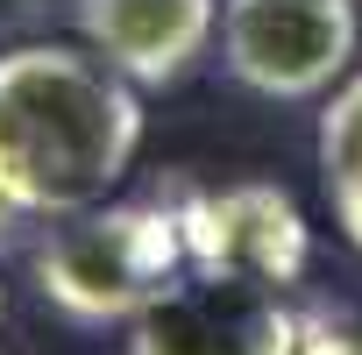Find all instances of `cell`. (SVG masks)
Returning a JSON list of instances; mask_svg holds the SVG:
<instances>
[{
  "label": "cell",
  "instance_id": "9",
  "mask_svg": "<svg viewBox=\"0 0 362 355\" xmlns=\"http://www.w3.org/2000/svg\"><path fill=\"white\" fill-rule=\"evenodd\" d=\"M22 214H29V206H22V199H15L8 185H0V249L15 242V228H22Z\"/></svg>",
  "mask_w": 362,
  "mask_h": 355
},
{
  "label": "cell",
  "instance_id": "6",
  "mask_svg": "<svg viewBox=\"0 0 362 355\" xmlns=\"http://www.w3.org/2000/svg\"><path fill=\"white\" fill-rule=\"evenodd\" d=\"M221 22V0H78V36L135 86H177Z\"/></svg>",
  "mask_w": 362,
  "mask_h": 355
},
{
  "label": "cell",
  "instance_id": "10",
  "mask_svg": "<svg viewBox=\"0 0 362 355\" xmlns=\"http://www.w3.org/2000/svg\"><path fill=\"white\" fill-rule=\"evenodd\" d=\"M36 8V0H0V15H29Z\"/></svg>",
  "mask_w": 362,
  "mask_h": 355
},
{
  "label": "cell",
  "instance_id": "3",
  "mask_svg": "<svg viewBox=\"0 0 362 355\" xmlns=\"http://www.w3.org/2000/svg\"><path fill=\"white\" fill-rule=\"evenodd\" d=\"M305 327L277 284L192 270L128 320V355H298Z\"/></svg>",
  "mask_w": 362,
  "mask_h": 355
},
{
  "label": "cell",
  "instance_id": "8",
  "mask_svg": "<svg viewBox=\"0 0 362 355\" xmlns=\"http://www.w3.org/2000/svg\"><path fill=\"white\" fill-rule=\"evenodd\" d=\"M298 355H362V334H334V327H320V334L298 341Z\"/></svg>",
  "mask_w": 362,
  "mask_h": 355
},
{
  "label": "cell",
  "instance_id": "5",
  "mask_svg": "<svg viewBox=\"0 0 362 355\" xmlns=\"http://www.w3.org/2000/svg\"><path fill=\"white\" fill-rule=\"evenodd\" d=\"M185 263L291 291L313 263V228H305L298 199L284 185H263V178L221 185V192H192L185 199Z\"/></svg>",
  "mask_w": 362,
  "mask_h": 355
},
{
  "label": "cell",
  "instance_id": "7",
  "mask_svg": "<svg viewBox=\"0 0 362 355\" xmlns=\"http://www.w3.org/2000/svg\"><path fill=\"white\" fill-rule=\"evenodd\" d=\"M320 178H327L341 235L362 249V78H348L320 114Z\"/></svg>",
  "mask_w": 362,
  "mask_h": 355
},
{
  "label": "cell",
  "instance_id": "2",
  "mask_svg": "<svg viewBox=\"0 0 362 355\" xmlns=\"http://www.w3.org/2000/svg\"><path fill=\"white\" fill-rule=\"evenodd\" d=\"M177 277H185V206L100 199L57 214V228L36 242V291L86 327L135 320Z\"/></svg>",
  "mask_w": 362,
  "mask_h": 355
},
{
  "label": "cell",
  "instance_id": "4",
  "mask_svg": "<svg viewBox=\"0 0 362 355\" xmlns=\"http://www.w3.org/2000/svg\"><path fill=\"white\" fill-rule=\"evenodd\" d=\"M362 43L355 0H221V57L263 100L327 93Z\"/></svg>",
  "mask_w": 362,
  "mask_h": 355
},
{
  "label": "cell",
  "instance_id": "1",
  "mask_svg": "<svg viewBox=\"0 0 362 355\" xmlns=\"http://www.w3.org/2000/svg\"><path fill=\"white\" fill-rule=\"evenodd\" d=\"M142 149V100L93 43H22L0 57V185L29 214L114 199Z\"/></svg>",
  "mask_w": 362,
  "mask_h": 355
},
{
  "label": "cell",
  "instance_id": "11",
  "mask_svg": "<svg viewBox=\"0 0 362 355\" xmlns=\"http://www.w3.org/2000/svg\"><path fill=\"white\" fill-rule=\"evenodd\" d=\"M0 313H8V291H0Z\"/></svg>",
  "mask_w": 362,
  "mask_h": 355
}]
</instances>
